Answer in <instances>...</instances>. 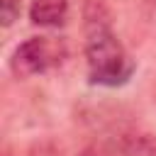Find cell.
I'll return each mask as SVG.
<instances>
[{"mask_svg": "<svg viewBox=\"0 0 156 156\" xmlns=\"http://www.w3.org/2000/svg\"><path fill=\"white\" fill-rule=\"evenodd\" d=\"M29 156H58L51 146H37V149H32V154Z\"/></svg>", "mask_w": 156, "mask_h": 156, "instance_id": "cell-6", "label": "cell"}, {"mask_svg": "<svg viewBox=\"0 0 156 156\" xmlns=\"http://www.w3.org/2000/svg\"><path fill=\"white\" fill-rule=\"evenodd\" d=\"M98 156H156V134H127L105 144Z\"/></svg>", "mask_w": 156, "mask_h": 156, "instance_id": "cell-3", "label": "cell"}, {"mask_svg": "<svg viewBox=\"0 0 156 156\" xmlns=\"http://www.w3.org/2000/svg\"><path fill=\"white\" fill-rule=\"evenodd\" d=\"M85 58L90 80L98 85H122L134 73V63L124 54L100 5L90 2L85 12Z\"/></svg>", "mask_w": 156, "mask_h": 156, "instance_id": "cell-1", "label": "cell"}, {"mask_svg": "<svg viewBox=\"0 0 156 156\" xmlns=\"http://www.w3.org/2000/svg\"><path fill=\"white\" fill-rule=\"evenodd\" d=\"M29 17L39 27H61L68 17V0H32Z\"/></svg>", "mask_w": 156, "mask_h": 156, "instance_id": "cell-4", "label": "cell"}, {"mask_svg": "<svg viewBox=\"0 0 156 156\" xmlns=\"http://www.w3.org/2000/svg\"><path fill=\"white\" fill-rule=\"evenodd\" d=\"M63 58V46L51 39V37H29L27 41H22L15 49L12 56V71L22 78L34 76V73H44L46 68L61 63Z\"/></svg>", "mask_w": 156, "mask_h": 156, "instance_id": "cell-2", "label": "cell"}, {"mask_svg": "<svg viewBox=\"0 0 156 156\" xmlns=\"http://www.w3.org/2000/svg\"><path fill=\"white\" fill-rule=\"evenodd\" d=\"M20 5H22V0H0V17H2L5 27H10L20 17Z\"/></svg>", "mask_w": 156, "mask_h": 156, "instance_id": "cell-5", "label": "cell"}]
</instances>
